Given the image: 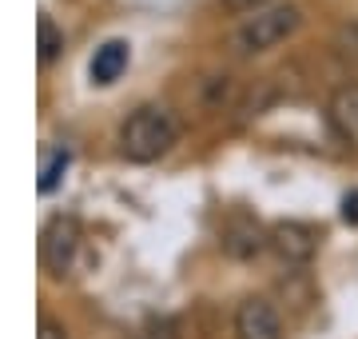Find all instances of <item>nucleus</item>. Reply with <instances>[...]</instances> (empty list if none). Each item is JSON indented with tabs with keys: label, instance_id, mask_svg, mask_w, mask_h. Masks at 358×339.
Masks as SVG:
<instances>
[{
	"label": "nucleus",
	"instance_id": "9b49d317",
	"mask_svg": "<svg viewBox=\"0 0 358 339\" xmlns=\"http://www.w3.org/2000/svg\"><path fill=\"white\" fill-rule=\"evenodd\" d=\"M68 164H72V156H68V148H56L48 156V164H44V172H40V196H48V192H56L60 188V180H64V172H68Z\"/></svg>",
	"mask_w": 358,
	"mask_h": 339
},
{
	"label": "nucleus",
	"instance_id": "f257e3e1",
	"mask_svg": "<svg viewBox=\"0 0 358 339\" xmlns=\"http://www.w3.org/2000/svg\"><path fill=\"white\" fill-rule=\"evenodd\" d=\"M179 140V120L164 104H140L120 128V156L128 164H155Z\"/></svg>",
	"mask_w": 358,
	"mask_h": 339
},
{
	"label": "nucleus",
	"instance_id": "0eeeda50",
	"mask_svg": "<svg viewBox=\"0 0 358 339\" xmlns=\"http://www.w3.org/2000/svg\"><path fill=\"white\" fill-rule=\"evenodd\" d=\"M327 124L343 144L358 148V80H346L327 96Z\"/></svg>",
	"mask_w": 358,
	"mask_h": 339
},
{
	"label": "nucleus",
	"instance_id": "423d86ee",
	"mask_svg": "<svg viewBox=\"0 0 358 339\" xmlns=\"http://www.w3.org/2000/svg\"><path fill=\"white\" fill-rule=\"evenodd\" d=\"M219 248L231 260H255L259 251L271 248V244H267V232L259 228V220H251V216H231L223 223V232H219Z\"/></svg>",
	"mask_w": 358,
	"mask_h": 339
},
{
	"label": "nucleus",
	"instance_id": "7ed1b4c3",
	"mask_svg": "<svg viewBox=\"0 0 358 339\" xmlns=\"http://www.w3.org/2000/svg\"><path fill=\"white\" fill-rule=\"evenodd\" d=\"M80 240H84V232H80V220L76 216H52L48 223H44V232H40V263H44V272L52 275V279H64L72 268H76V256H80Z\"/></svg>",
	"mask_w": 358,
	"mask_h": 339
},
{
	"label": "nucleus",
	"instance_id": "20e7f679",
	"mask_svg": "<svg viewBox=\"0 0 358 339\" xmlns=\"http://www.w3.org/2000/svg\"><path fill=\"white\" fill-rule=\"evenodd\" d=\"M267 244L287 268H307L322 248V228L307 220H279L267 228Z\"/></svg>",
	"mask_w": 358,
	"mask_h": 339
},
{
	"label": "nucleus",
	"instance_id": "4468645a",
	"mask_svg": "<svg viewBox=\"0 0 358 339\" xmlns=\"http://www.w3.org/2000/svg\"><path fill=\"white\" fill-rule=\"evenodd\" d=\"M227 8H235V13H259V8H271V0H227Z\"/></svg>",
	"mask_w": 358,
	"mask_h": 339
},
{
	"label": "nucleus",
	"instance_id": "9d476101",
	"mask_svg": "<svg viewBox=\"0 0 358 339\" xmlns=\"http://www.w3.org/2000/svg\"><path fill=\"white\" fill-rule=\"evenodd\" d=\"M128 339H179V319L176 315H148Z\"/></svg>",
	"mask_w": 358,
	"mask_h": 339
},
{
	"label": "nucleus",
	"instance_id": "6e6552de",
	"mask_svg": "<svg viewBox=\"0 0 358 339\" xmlns=\"http://www.w3.org/2000/svg\"><path fill=\"white\" fill-rule=\"evenodd\" d=\"M128 60H131L128 40H103L100 48H96V56H92V64H88L92 84H100V88L115 84V80L124 76V68H128Z\"/></svg>",
	"mask_w": 358,
	"mask_h": 339
},
{
	"label": "nucleus",
	"instance_id": "39448f33",
	"mask_svg": "<svg viewBox=\"0 0 358 339\" xmlns=\"http://www.w3.org/2000/svg\"><path fill=\"white\" fill-rule=\"evenodd\" d=\"M231 331H235V339H287L279 307L271 300H263V296L239 300L235 319H231Z\"/></svg>",
	"mask_w": 358,
	"mask_h": 339
},
{
	"label": "nucleus",
	"instance_id": "f8f14e48",
	"mask_svg": "<svg viewBox=\"0 0 358 339\" xmlns=\"http://www.w3.org/2000/svg\"><path fill=\"white\" fill-rule=\"evenodd\" d=\"M36 339H72V335H68V327L60 324V319L44 315V319H40V335Z\"/></svg>",
	"mask_w": 358,
	"mask_h": 339
},
{
	"label": "nucleus",
	"instance_id": "1a4fd4ad",
	"mask_svg": "<svg viewBox=\"0 0 358 339\" xmlns=\"http://www.w3.org/2000/svg\"><path fill=\"white\" fill-rule=\"evenodd\" d=\"M36 36H40V64H52L56 56L64 53V32L56 28L52 16H40L36 20Z\"/></svg>",
	"mask_w": 358,
	"mask_h": 339
},
{
	"label": "nucleus",
	"instance_id": "f03ea898",
	"mask_svg": "<svg viewBox=\"0 0 358 339\" xmlns=\"http://www.w3.org/2000/svg\"><path fill=\"white\" fill-rule=\"evenodd\" d=\"M303 25V13L299 4H271V8H259L235 28V53L239 56H263L271 48H279L282 40H291Z\"/></svg>",
	"mask_w": 358,
	"mask_h": 339
},
{
	"label": "nucleus",
	"instance_id": "ddd939ff",
	"mask_svg": "<svg viewBox=\"0 0 358 339\" xmlns=\"http://www.w3.org/2000/svg\"><path fill=\"white\" fill-rule=\"evenodd\" d=\"M343 220L346 223H358V188H350L343 196Z\"/></svg>",
	"mask_w": 358,
	"mask_h": 339
}]
</instances>
